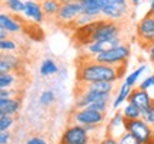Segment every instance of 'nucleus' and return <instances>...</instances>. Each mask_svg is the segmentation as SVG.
I'll return each instance as SVG.
<instances>
[{
  "instance_id": "nucleus-1",
  "label": "nucleus",
  "mask_w": 154,
  "mask_h": 144,
  "mask_svg": "<svg viewBox=\"0 0 154 144\" xmlns=\"http://www.w3.org/2000/svg\"><path fill=\"white\" fill-rule=\"evenodd\" d=\"M126 67L127 66H107V64L93 60L91 57L83 56V57H80L79 66H77V86L91 84L97 83V81L119 83V80L124 76Z\"/></svg>"
},
{
  "instance_id": "nucleus-10",
  "label": "nucleus",
  "mask_w": 154,
  "mask_h": 144,
  "mask_svg": "<svg viewBox=\"0 0 154 144\" xmlns=\"http://www.w3.org/2000/svg\"><path fill=\"white\" fill-rule=\"evenodd\" d=\"M124 40L123 37H119V39H113V40H104V41H93V43H87L84 44L82 49V56H87V57H96V56L101 54L104 51H109V50L114 49L117 46H120Z\"/></svg>"
},
{
  "instance_id": "nucleus-43",
  "label": "nucleus",
  "mask_w": 154,
  "mask_h": 144,
  "mask_svg": "<svg viewBox=\"0 0 154 144\" xmlns=\"http://www.w3.org/2000/svg\"><path fill=\"white\" fill-rule=\"evenodd\" d=\"M153 143H154V140H153Z\"/></svg>"
},
{
  "instance_id": "nucleus-2",
  "label": "nucleus",
  "mask_w": 154,
  "mask_h": 144,
  "mask_svg": "<svg viewBox=\"0 0 154 144\" xmlns=\"http://www.w3.org/2000/svg\"><path fill=\"white\" fill-rule=\"evenodd\" d=\"M130 56H131V46L127 41H123L120 46H117L114 49L104 51L101 54L91 57L93 60L107 64V66H114V67H121V66H127V61L130 60Z\"/></svg>"
},
{
  "instance_id": "nucleus-7",
  "label": "nucleus",
  "mask_w": 154,
  "mask_h": 144,
  "mask_svg": "<svg viewBox=\"0 0 154 144\" xmlns=\"http://www.w3.org/2000/svg\"><path fill=\"white\" fill-rule=\"evenodd\" d=\"M82 13H83V9L79 0L72 2V3H66V5H61L60 10H59V13H57V16L54 19V22L59 26H61V27L73 29L74 30V23L80 17Z\"/></svg>"
},
{
  "instance_id": "nucleus-39",
  "label": "nucleus",
  "mask_w": 154,
  "mask_h": 144,
  "mask_svg": "<svg viewBox=\"0 0 154 144\" xmlns=\"http://www.w3.org/2000/svg\"><path fill=\"white\" fill-rule=\"evenodd\" d=\"M149 14L154 16V0H149Z\"/></svg>"
},
{
  "instance_id": "nucleus-44",
  "label": "nucleus",
  "mask_w": 154,
  "mask_h": 144,
  "mask_svg": "<svg viewBox=\"0 0 154 144\" xmlns=\"http://www.w3.org/2000/svg\"><path fill=\"white\" fill-rule=\"evenodd\" d=\"M94 144H96V143H94Z\"/></svg>"
},
{
  "instance_id": "nucleus-27",
  "label": "nucleus",
  "mask_w": 154,
  "mask_h": 144,
  "mask_svg": "<svg viewBox=\"0 0 154 144\" xmlns=\"http://www.w3.org/2000/svg\"><path fill=\"white\" fill-rule=\"evenodd\" d=\"M20 44L17 43V40L11 39H5V40H0V50H2V53H16L17 50H19Z\"/></svg>"
},
{
  "instance_id": "nucleus-19",
  "label": "nucleus",
  "mask_w": 154,
  "mask_h": 144,
  "mask_svg": "<svg viewBox=\"0 0 154 144\" xmlns=\"http://www.w3.org/2000/svg\"><path fill=\"white\" fill-rule=\"evenodd\" d=\"M20 81H22V74H20V72L0 73V90L19 87Z\"/></svg>"
},
{
  "instance_id": "nucleus-26",
  "label": "nucleus",
  "mask_w": 154,
  "mask_h": 144,
  "mask_svg": "<svg viewBox=\"0 0 154 144\" xmlns=\"http://www.w3.org/2000/svg\"><path fill=\"white\" fill-rule=\"evenodd\" d=\"M54 101H56V93H54V90L46 89V90H43V91L38 94V103H40V106L49 107V106L54 104Z\"/></svg>"
},
{
  "instance_id": "nucleus-9",
  "label": "nucleus",
  "mask_w": 154,
  "mask_h": 144,
  "mask_svg": "<svg viewBox=\"0 0 154 144\" xmlns=\"http://www.w3.org/2000/svg\"><path fill=\"white\" fill-rule=\"evenodd\" d=\"M126 131L133 134L141 144H150L154 140V128L144 118L130 120L126 124Z\"/></svg>"
},
{
  "instance_id": "nucleus-21",
  "label": "nucleus",
  "mask_w": 154,
  "mask_h": 144,
  "mask_svg": "<svg viewBox=\"0 0 154 144\" xmlns=\"http://www.w3.org/2000/svg\"><path fill=\"white\" fill-rule=\"evenodd\" d=\"M2 6H3V9L7 10V13L20 16L24 13L26 0H2Z\"/></svg>"
},
{
  "instance_id": "nucleus-32",
  "label": "nucleus",
  "mask_w": 154,
  "mask_h": 144,
  "mask_svg": "<svg viewBox=\"0 0 154 144\" xmlns=\"http://www.w3.org/2000/svg\"><path fill=\"white\" fill-rule=\"evenodd\" d=\"M137 87L141 90H149V89H151V87H154V73L153 74H149L147 77H144L143 80L138 83Z\"/></svg>"
},
{
  "instance_id": "nucleus-23",
  "label": "nucleus",
  "mask_w": 154,
  "mask_h": 144,
  "mask_svg": "<svg viewBox=\"0 0 154 144\" xmlns=\"http://www.w3.org/2000/svg\"><path fill=\"white\" fill-rule=\"evenodd\" d=\"M40 5H42V9H43L44 14L47 19H56L57 13L60 10L61 5L57 2V0H38Z\"/></svg>"
},
{
  "instance_id": "nucleus-17",
  "label": "nucleus",
  "mask_w": 154,
  "mask_h": 144,
  "mask_svg": "<svg viewBox=\"0 0 154 144\" xmlns=\"http://www.w3.org/2000/svg\"><path fill=\"white\" fill-rule=\"evenodd\" d=\"M22 110V97L16 99H0V114L17 116Z\"/></svg>"
},
{
  "instance_id": "nucleus-6",
  "label": "nucleus",
  "mask_w": 154,
  "mask_h": 144,
  "mask_svg": "<svg viewBox=\"0 0 154 144\" xmlns=\"http://www.w3.org/2000/svg\"><path fill=\"white\" fill-rule=\"evenodd\" d=\"M59 144H94L91 134L83 126L69 123L63 130Z\"/></svg>"
},
{
  "instance_id": "nucleus-35",
  "label": "nucleus",
  "mask_w": 154,
  "mask_h": 144,
  "mask_svg": "<svg viewBox=\"0 0 154 144\" xmlns=\"http://www.w3.org/2000/svg\"><path fill=\"white\" fill-rule=\"evenodd\" d=\"M11 139V131H0V144H10Z\"/></svg>"
},
{
  "instance_id": "nucleus-15",
  "label": "nucleus",
  "mask_w": 154,
  "mask_h": 144,
  "mask_svg": "<svg viewBox=\"0 0 154 144\" xmlns=\"http://www.w3.org/2000/svg\"><path fill=\"white\" fill-rule=\"evenodd\" d=\"M22 66V57L16 53H2L0 56V73L20 72Z\"/></svg>"
},
{
  "instance_id": "nucleus-3",
  "label": "nucleus",
  "mask_w": 154,
  "mask_h": 144,
  "mask_svg": "<svg viewBox=\"0 0 154 144\" xmlns=\"http://www.w3.org/2000/svg\"><path fill=\"white\" fill-rule=\"evenodd\" d=\"M131 7L128 0H107L103 9L101 19L116 23H124L131 17Z\"/></svg>"
},
{
  "instance_id": "nucleus-30",
  "label": "nucleus",
  "mask_w": 154,
  "mask_h": 144,
  "mask_svg": "<svg viewBox=\"0 0 154 144\" xmlns=\"http://www.w3.org/2000/svg\"><path fill=\"white\" fill-rule=\"evenodd\" d=\"M96 20H99V19H94V17L87 16V14L82 13V14H80V17H79V19L76 20V23H74V30H76V29H79V27H83V26H87V24L96 22Z\"/></svg>"
},
{
  "instance_id": "nucleus-36",
  "label": "nucleus",
  "mask_w": 154,
  "mask_h": 144,
  "mask_svg": "<svg viewBox=\"0 0 154 144\" xmlns=\"http://www.w3.org/2000/svg\"><path fill=\"white\" fill-rule=\"evenodd\" d=\"M143 118H144V120H146L147 123H149V124L151 126V127L154 128V106L151 107V110L149 111V114H147L146 117H143Z\"/></svg>"
},
{
  "instance_id": "nucleus-14",
  "label": "nucleus",
  "mask_w": 154,
  "mask_h": 144,
  "mask_svg": "<svg viewBox=\"0 0 154 144\" xmlns=\"http://www.w3.org/2000/svg\"><path fill=\"white\" fill-rule=\"evenodd\" d=\"M126 124L127 120L124 118V116L121 114V111H114L113 116L110 117L109 123L106 124V134H110L113 137H120L126 133Z\"/></svg>"
},
{
  "instance_id": "nucleus-16",
  "label": "nucleus",
  "mask_w": 154,
  "mask_h": 144,
  "mask_svg": "<svg viewBox=\"0 0 154 144\" xmlns=\"http://www.w3.org/2000/svg\"><path fill=\"white\" fill-rule=\"evenodd\" d=\"M79 2L82 5L83 13L94 19H101L103 9L107 5V0H79Z\"/></svg>"
},
{
  "instance_id": "nucleus-12",
  "label": "nucleus",
  "mask_w": 154,
  "mask_h": 144,
  "mask_svg": "<svg viewBox=\"0 0 154 144\" xmlns=\"http://www.w3.org/2000/svg\"><path fill=\"white\" fill-rule=\"evenodd\" d=\"M0 27L5 29L9 34H19L23 32L24 20L19 16H14L11 13L2 11L0 13Z\"/></svg>"
},
{
  "instance_id": "nucleus-25",
  "label": "nucleus",
  "mask_w": 154,
  "mask_h": 144,
  "mask_svg": "<svg viewBox=\"0 0 154 144\" xmlns=\"http://www.w3.org/2000/svg\"><path fill=\"white\" fill-rule=\"evenodd\" d=\"M121 114L124 116L127 121H130V120H137V118H141V111L138 110L136 106L130 103V101H127L126 104L121 107Z\"/></svg>"
},
{
  "instance_id": "nucleus-22",
  "label": "nucleus",
  "mask_w": 154,
  "mask_h": 144,
  "mask_svg": "<svg viewBox=\"0 0 154 144\" xmlns=\"http://www.w3.org/2000/svg\"><path fill=\"white\" fill-rule=\"evenodd\" d=\"M59 70H60V67L57 64V61H56L54 59H50V57L44 59V60L42 61L40 67H38V73H40L42 76H44V77L54 76V74L59 73Z\"/></svg>"
},
{
  "instance_id": "nucleus-31",
  "label": "nucleus",
  "mask_w": 154,
  "mask_h": 144,
  "mask_svg": "<svg viewBox=\"0 0 154 144\" xmlns=\"http://www.w3.org/2000/svg\"><path fill=\"white\" fill-rule=\"evenodd\" d=\"M24 144H49V141L42 134H32L26 139Z\"/></svg>"
},
{
  "instance_id": "nucleus-37",
  "label": "nucleus",
  "mask_w": 154,
  "mask_h": 144,
  "mask_svg": "<svg viewBox=\"0 0 154 144\" xmlns=\"http://www.w3.org/2000/svg\"><path fill=\"white\" fill-rule=\"evenodd\" d=\"M146 51H147V56H149V60L154 64V43L150 44L149 47H146Z\"/></svg>"
},
{
  "instance_id": "nucleus-13",
  "label": "nucleus",
  "mask_w": 154,
  "mask_h": 144,
  "mask_svg": "<svg viewBox=\"0 0 154 144\" xmlns=\"http://www.w3.org/2000/svg\"><path fill=\"white\" fill-rule=\"evenodd\" d=\"M23 17L26 20L33 22L34 24H43L47 19L38 0H26V7H24Z\"/></svg>"
},
{
  "instance_id": "nucleus-4",
  "label": "nucleus",
  "mask_w": 154,
  "mask_h": 144,
  "mask_svg": "<svg viewBox=\"0 0 154 144\" xmlns=\"http://www.w3.org/2000/svg\"><path fill=\"white\" fill-rule=\"evenodd\" d=\"M123 32H124L123 23H116L111 22V20H106V19H99L96 30H94L93 36L90 39V43L119 39V37H123Z\"/></svg>"
},
{
  "instance_id": "nucleus-40",
  "label": "nucleus",
  "mask_w": 154,
  "mask_h": 144,
  "mask_svg": "<svg viewBox=\"0 0 154 144\" xmlns=\"http://www.w3.org/2000/svg\"><path fill=\"white\" fill-rule=\"evenodd\" d=\"M130 2V5L131 6H138L140 3H141V0H128Z\"/></svg>"
},
{
  "instance_id": "nucleus-34",
  "label": "nucleus",
  "mask_w": 154,
  "mask_h": 144,
  "mask_svg": "<svg viewBox=\"0 0 154 144\" xmlns=\"http://www.w3.org/2000/svg\"><path fill=\"white\" fill-rule=\"evenodd\" d=\"M96 144H119V139H117V137H113L110 134H104Z\"/></svg>"
},
{
  "instance_id": "nucleus-8",
  "label": "nucleus",
  "mask_w": 154,
  "mask_h": 144,
  "mask_svg": "<svg viewBox=\"0 0 154 144\" xmlns=\"http://www.w3.org/2000/svg\"><path fill=\"white\" fill-rule=\"evenodd\" d=\"M136 40L144 49L154 43V16L147 13L137 22Z\"/></svg>"
},
{
  "instance_id": "nucleus-24",
  "label": "nucleus",
  "mask_w": 154,
  "mask_h": 144,
  "mask_svg": "<svg viewBox=\"0 0 154 144\" xmlns=\"http://www.w3.org/2000/svg\"><path fill=\"white\" fill-rule=\"evenodd\" d=\"M147 64H140V66L137 67V69H134L131 73H128L126 76V78H124V83L128 84L130 87H133V89H136V86H137L138 80L141 78V76H143L144 73L147 72Z\"/></svg>"
},
{
  "instance_id": "nucleus-20",
  "label": "nucleus",
  "mask_w": 154,
  "mask_h": 144,
  "mask_svg": "<svg viewBox=\"0 0 154 144\" xmlns=\"http://www.w3.org/2000/svg\"><path fill=\"white\" fill-rule=\"evenodd\" d=\"M79 87H84V89L91 90V91H97V93H101V94L111 96L116 91L117 83H113V81H97V83H91V84H83V86H79Z\"/></svg>"
},
{
  "instance_id": "nucleus-33",
  "label": "nucleus",
  "mask_w": 154,
  "mask_h": 144,
  "mask_svg": "<svg viewBox=\"0 0 154 144\" xmlns=\"http://www.w3.org/2000/svg\"><path fill=\"white\" fill-rule=\"evenodd\" d=\"M119 144H141V143H140L133 134H130V133H127L126 131L123 136L119 137Z\"/></svg>"
},
{
  "instance_id": "nucleus-41",
  "label": "nucleus",
  "mask_w": 154,
  "mask_h": 144,
  "mask_svg": "<svg viewBox=\"0 0 154 144\" xmlns=\"http://www.w3.org/2000/svg\"><path fill=\"white\" fill-rule=\"evenodd\" d=\"M60 5H66V3H72V2H76V0H57Z\"/></svg>"
},
{
  "instance_id": "nucleus-11",
  "label": "nucleus",
  "mask_w": 154,
  "mask_h": 144,
  "mask_svg": "<svg viewBox=\"0 0 154 144\" xmlns=\"http://www.w3.org/2000/svg\"><path fill=\"white\" fill-rule=\"evenodd\" d=\"M128 101L133 103L138 110L141 111V118L149 114V111L151 110V107L154 106V99L150 96L149 90H141L138 87L133 89L131 94L128 97Z\"/></svg>"
},
{
  "instance_id": "nucleus-5",
  "label": "nucleus",
  "mask_w": 154,
  "mask_h": 144,
  "mask_svg": "<svg viewBox=\"0 0 154 144\" xmlns=\"http://www.w3.org/2000/svg\"><path fill=\"white\" fill-rule=\"evenodd\" d=\"M106 121V114L96 111L93 109H74L69 116V123L79 124L83 127L88 126H97L101 127Z\"/></svg>"
},
{
  "instance_id": "nucleus-38",
  "label": "nucleus",
  "mask_w": 154,
  "mask_h": 144,
  "mask_svg": "<svg viewBox=\"0 0 154 144\" xmlns=\"http://www.w3.org/2000/svg\"><path fill=\"white\" fill-rule=\"evenodd\" d=\"M10 37V34L6 32L5 29H2L0 27V40H5V39H9Z\"/></svg>"
},
{
  "instance_id": "nucleus-42",
  "label": "nucleus",
  "mask_w": 154,
  "mask_h": 144,
  "mask_svg": "<svg viewBox=\"0 0 154 144\" xmlns=\"http://www.w3.org/2000/svg\"><path fill=\"white\" fill-rule=\"evenodd\" d=\"M150 144H154V143H150Z\"/></svg>"
},
{
  "instance_id": "nucleus-18",
  "label": "nucleus",
  "mask_w": 154,
  "mask_h": 144,
  "mask_svg": "<svg viewBox=\"0 0 154 144\" xmlns=\"http://www.w3.org/2000/svg\"><path fill=\"white\" fill-rule=\"evenodd\" d=\"M131 91H133V87H130L128 84H126L123 81V83L119 86V90H117V93H116V97L113 99V101H111V109L116 111L119 110V109H121V107L128 101V97L131 94Z\"/></svg>"
},
{
  "instance_id": "nucleus-29",
  "label": "nucleus",
  "mask_w": 154,
  "mask_h": 144,
  "mask_svg": "<svg viewBox=\"0 0 154 144\" xmlns=\"http://www.w3.org/2000/svg\"><path fill=\"white\" fill-rule=\"evenodd\" d=\"M22 93H23L22 87L5 89V90H0V99H16V97H22Z\"/></svg>"
},
{
  "instance_id": "nucleus-28",
  "label": "nucleus",
  "mask_w": 154,
  "mask_h": 144,
  "mask_svg": "<svg viewBox=\"0 0 154 144\" xmlns=\"http://www.w3.org/2000/svg\"><path fill=\"white\" fill-rule=\"evenodd\" d=\"M14 117L13 116H6V114H0V131H10L13 126H14Z\"/></svg>"
}]
</instances>
